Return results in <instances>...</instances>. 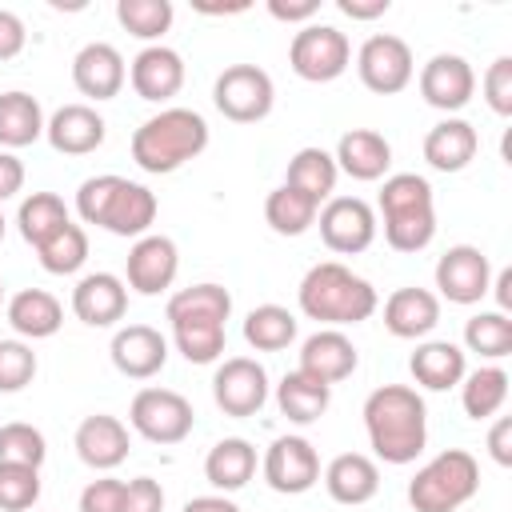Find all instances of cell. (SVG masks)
Returning a JSON list of instances; mask_svg holds the SVG:
<instances>
[{
  "instance_id": "27",
  "label": "cell",
  "mask_w": 512,
  "mask_h": 512,
  "mask_svg": "<svg viewBox=\"0 0 512 512\" xmlns=\"http://www.w3.org/2000/svg\"><path fill=\"white\" fill-rule=\"evenodd\" d=\"M332 160L352 180H380L388 172V164H392V144L372 128H352V132L340 136Z\"/></svg>"
},
{
  "instance_id": "45",
  "label": "cell",
  "mask_w": 512,
  "mask_h": 512,
  "mask_svg": "<svg viewBox=\"0 0 512 512\" xmlns=\"http://www.w3.org/2000/svg\"><path fill=\"white\" fill-rule=\"evenodd\" d=\"M36 376V352L24 340H0V392H20Z\"/></svg>"
},
{
  "instance_id": "37",
  "label": "cell",
  "mask_w": 512,
  "mask_h": 512,
  "mask_svg": "<svg viewBox=\"0 0 512 512\" xmlns=\"http://www.w3.org/2000/svg\"><path fill=\"white\" fill-rule=\"evenodd\" d=\"M16 224H20V236L40 248L48 236H56L64 224H68V208L56 192H32L20 200V212H16Z\"/></svg>"
},
{
  "instance_id": "26",
  "label": "cell",
  "mask_w": 512,
  "mask_h": 512,
  "mask_svg": "<svg viewBox=\"0 0 512 512\" xmlns=\"http://www.w3.org/2000/svg\"><path fill=\"white\" fill-rule=\"evenodd\" d=\"M476 148H480V136H476V128H472L468 120H460V116L440 120V124L428 128V136H424V160H428L436 172H460V168H468L472 156H476Z\"/></svg>"
},
{
  "instance_id": "5",
  "label": "cell",
  "mask_w": 512,
  "mask_h": 512,
  "mask_svg": "<svg viewBox=\"0 0 512 512\" xmlns=\"http://www.w3.org/2000/svg\"><path fill=\"white\" fill-rule=\"evenodd\" d=\"M380 216H384V240L396 252H420L436 236V204L432 184L416 172H396L380 188Z\"/></svg>"
},
{
  "instance_id": "12",
  "label": "cell",
  "mask_w": 512,
  "mask_h": 512,
  "mask_svg": "<svg viewBox=\"0 0 512 512\" xmlns=\"http://www.w3.org/2000/svg\"><path fill=\"white\" fill-rule=\"evenodd\" d=\"M212 396L224 416H256L268 400V372L252 356H232L212 376Z\"/></svg>"
},
{
  "instance_id": "56",
  "label": "cell",
  "mask_w": 512,
  "mask_h": 512,
  "mask_svg": "<svg viewBox=\"0 0 512 512\" xmlns=\"http://www.w3.org/2000/svg\"><path fill=\"white\" fill-rule=\"evenodd\" d=\"M0 240H4V212H0Z\"/></svg>"
},
{
  "instance_id": "28",
  "label": "cell",
  "mask_w": 512,
  "mask_h": 512,
  "mask_svg": "<svg viewBox=\"0 0 512 512\" xmlns=\"http://www.w3.org/2000/svg\"><path fill=\"white\" fill-rule=\"evenodd\" d=\"M408 368H412L416 384L428 388V392H448V388H456V384L464 380V372H468L464 352H460L452 340H424V344L412 352Z\"/></svg>"
},
{
  "instance_id": "39",
  "label": "cell",
  "mask_w": 512,
  "mask_h": 512,
  "mask_svg": "<svg viewBox=\"0 0 512 512\" xmlns=\"http://www.w3.org/2000/svg\"><path fill=\"white\" fill-rule=\"evenodd\" d=\"M36 256H40L44 272H52V276H72V272L88 260V232L68 220L56 236H48V240L36 248Z\"/></svg>"
},
{
  "instance_id": "14",
  "label": "cell",
  "mask_w": 512,
  "mask_h": 512,
  "mask_svg": "<svg viewBox=\"0 0 512 512\" xmlns=\"http://www.w3.org/2000/svg\"><path fill=\"white\" fill-rule=\"evenodd\" d=\"M264 480L272 492L300 496L320 480V456L304 436H280L264 452Z\"/></svg>"
},
{
  "instance_id": "9",
  "label": "cell",
  "mask_w": 512,
  "mask_h": 512,
  "mask_svg": "<svg viewBox=\"0 0 512 512\" xmlns=\"http://www.w3.org/2000/svg\"><path fill=\"white\" fill-rule=\"evenodd\" d=\"M128 424L152 440V444H180L192 424H196V412L192 404L172 392V388H140L132 396V408H128Z\"/></svg>"
},
{
  "instance_id": "7",
  "label": "cell",
  "mask_w": 512,
  "mask_h": 512,
  "mask_svg": "<svg viewBox=\"0 0 512 512\" xmlns=\"http://www.w3.org/2000/svg\"><path fill=\"white\" fill-rule=\"evenodd\" d=\"M348 60H352V44L332 24H304L292 36V48H288L292 72L300 80H312V84H328V80L344 76Z\"/></svg>"
},
{
  "instance_id": "41",
  "label": "cell",
  "mask_w": 512,
  "mask_h": 512,
  "mask_svg": "<svg viewBox=\"0 0 512 512\" xmlns=\"http://www.w3.org/2000/svg\"><path fill=\"white\" fill-rule=\"evenodd\" d=\"M164 312H168V320H176V316H216V320H228L232 316V296L220 284H192V288H180L168 300Z\"/></svg>"
},
{
  "instance_id": "4",
  "label": "cell",
  "mask_w": 512,
  "mask_h": 512,
  "mask_svg": "<svg viewBox=\"0 0 512 512\" xmlns=\"http://www.w3.org/2000/svg\"><path fill=\"white\" fill-rule=\"evenodd\" d=\"M204 148H208V124L192 108H164L132 132V160L152 176L176 172L180 164L196 160Z\"/></svg>"
},
{
  "instance_id": "20",
  "label": "cell",
  "mask_w": 512,
  "mask_h": 512,
  "mask_svg": "<svg viewBox=\"0 0 512 512\" xmlns=\"http://www.w3.org/2000/svg\"><path fill=\"white\" fill-rule=\"evenodd\" d=\"M128 308V288L112 272H88L72 288V312L88 328H112Z\"/></svg>"
},
{
  "instance_id": "49",
  "label": "cell",
  "mask_w": 512,
  "mask_h": 512,
  "mask_svg": "<svg viewBox=\"0 0 512 512\" xmlns=\"http://www.w3.org/2000/svg\"><path fill=\"white\" fill-rule=\"evenodd\" d=\"M24 40H28V32H24V20H20L16 12L0 8V60H12V56H20V52H24Z\"/></svg>"
},
{
  "instance_id": "48",
  "label": "cell",
  "mask_w": 512,
  "mask_h": 512,
  "mask_svg": "<svg viewBox=\"0 0 512 512\" xmlns=\"http://www.w3.org/2000/svg\"><path fill=\"white\" fill-rule=\"evenodd\" d=\"M124 512H164V488L152 476H136L124 484Z\"/></svg>"
},
{
  "instance_id": "10",
  "label": "cell",
  "mask_w": 512,
  "mask_h": 512,
  "mask_svg": "<svg viewBox=\"0 0 512 512\" xmlns=\"http://www.w3.org/2000/svg\"><path fill=\"white\" fill-rule=\"evenodd\" d=\"M356 72H360L364 88H372V92H380V96L404 92V88L412 84V72H416L412 48H408L400 36H392V32H376V36H368V40L360 44V52H356Z\"/></svg>"
},
{
  "instance_id": "44",
  "label": "cell",
  "mask_w": 512,
  "mask_h": 512,
  "mask_svg": "<svg viewBox=\"0 0 512 512\" xmlns=\"http://www.w3.org/2000/svg\"><path fill=\"white\" fill-rule=\"evenodd\" d=\"M40 500V468L0 464V512H28Z\"/></svg>"
},
{
  "instance_id": "57",
  "label": "cell",
  "mask_w": 512,
  "mask_h": 512,
  "mask_svg": "<svg viewBox=\"0 0 512 512\" xmlns=\"http://www.w3.org/2000/svg\"><path fill=\"white\" fill-rule=\"evenodd\" d=\"M0 300H4V284H0Z\"/></svg>"
},
{
  "instance_id": "55",
  "label": "cell",
  "mask_w": 512,
  "mask_h": 512,
  "mask_svg": "<svg viewBox=\"0 0 512 512\" xmlns=\"http://www.w3.org/2000/svg\"><path fill=\"white\" fill-rule=\"evenodd\" d=\"M496 300H500V308H496V312H504V316H508V308H512V268H504V272L496 276Z\"/></svg>"
},
{
  "instance_id": "13",
  "label": "cell",
  "mask_w": 512,
  "mask_h": 512,
  "mask_svg": "<svg viewBox=\"0 0 512 512\" xmlns=\"http://www.w3.org/2000/svg\"><path fill=\"white\" fill-rule=\"evenodd\" d=\"M436 288L452 304H476L492 288V264L480 248L456 244L436 260Z\"/></svg>"
},
{
  "instance_id": "22",
  "label": "cell",
  "mask_w": 512,
  "mask_h": 512,
  "mask_svg": "<svg viewBox=\"0 0 512 512\" xmlns=\"http://www.w3.org/2000/svg\"><path fill=\"white\" fill-rule=\"evenodd\" d=\"M44 136L64 156H88L104 144V116L92 104H64L44 124Z\"/></svg>"
},
{
  "instance_id": "3",
  "label": "cell",
  "mask_w": 512,
  "mask_h": 512,
  "mask_svg": "<svg viewBox=\"0 0 512 512\" xmlns=\"http://www.w3.org/2000/svg\"><path fill=\"white\" fill-rule=\"evenodd\" d=\"M156 196L136 184V180H124V176H88L76 192V212L84 224H96L112 236H148L152 220H156Z\"/></svg>"
},
{
  "instance_id": "19",
  "label": "cell",
  "mask_w": 512,
  "mask_h": 512,
  "mask_svg": "<svg viewBox=\"0 0 512 512\" xmlns=\"http://www.w3.org/2000/svg\"><path fill=\"white\" fill-rule=\"evenodd\" d=\"M356 344L340 328H320L300 344V372H308L320 384H340L356 372Z\"/></svg>"
},
{
  "instance_id": "16",
  "label": "cell",
  "mask_w": 512,
  "mask_h": 512,
  "mask_svg": "<svg viewBox=\"0 0 512 512\" xmlns=\"http://www.w3.org/2000/svg\"><path fill=\"white\" fill-rule=\"evenodd\" d=\"M180 272V252L168 236H140L128 252V288L140 296H160Z\"/></svg>"
},
{
  "instance_id": "18",
  "label": "cell",
  "mask_w": 512,
  "mask_h": 512,
  "mask_svg": "<svg viewBox=\"0 0 512 512\" xmlns=\"http://www.w3.org/2000/svg\"><path fill=\"white\" fill-rule=\"evenodd\" d=\"M128 80H132V88H136L140 100L164 104V100H172L184 88V60H180L176 48L148 44L144 52H136V60L128 68Z\"/></svg>"
},
{
  "instance_id": "36",
  "label": "cell",
  "mask_w": 512,
  "mask_h": 512,
  "mask_svg": "<svg viewBox=\"0 0 512 512\" xmlns=\"http://www.w3.org/2000/svg\"><path fill=\"white\" fill-rule=\"evenodd\" d=\"M316 212H320V204H316L312 196L288 188V184L272 188L268 200H264V220H268L272 232H280V236H300V232H308V228L316 224Z\"/></svg>"
},
{
  "instance_id": "40",
  "label": "cell",
  "mask_w": 512,
  "mask_h": 512,
  "mask_svg": "<svg viewBox=\"0 0 512 512\" xmlns=\"http://www.w3.org/2000/svg\"><path fill=\"white\" fill-rule=\"evenodd\" d=\"M464 344L476 352V356H488V360H500L512 352V320L504 312H476L468 324H464Z\"/></svg>"
},
{
  "instance_id": "29",
  "label": "cell",
  "mask_w": 512,
  "mask_h": 512,
  "mask_svg": "<svg viewBox=\"0 0 512 512\" xmlns=\"http://www.w3.org/2000/svg\"><path fill=\"white\" fill-rule=\"evenodd\" d=\"M8 324H12L20 336H28V340H48V336L60 332L64 308H60V300H56L52 292H44V288H24V292H16V296L8 300Z\"/></svg>"
},
{
  "instance_id": "17",
  "label": "cell",
  "mask_w": 512,
  "mask_h": 512,
  "mask_svg": "<svg viewBox=\"0 0 512 512\" xmlns=\"http://www.w3.org/2000/svg\"><path fill=\"white\" fill-rule=\"evenodd\" d=\"M124 80H128L124 56L112 44H104V40L84 44L76 52V60H72V84L88 100H112L124 88Z\"/></svg>"
},
{
  "instance_id": "47",
  "label": "cell",
  "mask_w": 512,
  "mask_h": 512,
  "mask_svg": "<svg viewBox=\"0 0 512 512\" xmlns=\"http://www.w3.org/2000/svg\"><path fill=\"white\" fill-rule=\"evenodd\" d=\"M80 512H124V480L100 476L80 492Z\"/></svg>"
},
{
  "instance_id": "54",
  "label": "cell",
  "mask_w": 512,
  "mask_h": 512,
  "mask_svg": "<svg viewBox=\"0 0 512 512\" xmlns=\"http://www.w3.org/2000/svg\"><path fill=\"white\" fill-rule=\"evenodd\" d=\"M184 512H240V508L228 496H192L184 504Z\"/></svg>"
},
{
  "instance_id": "24",
  "label": "cell",
  "mask_w": 512,
  "mask_h": 512,
  "mask_svg": "<svg viewBox=\"0 0 512 512\" xmlns=\"http://www.w3.org/2000/svg\"><path fill=\"white\" fill-rule=\"evenodd\" d=\"M440 324V300L428 288H396L384 300V328L400 340H420Z\"/></svg>"
},
{
  "instance_id": "52",
  "label": "cell",
  "mask_w": 512,
  "mask_h": 512,
  "mask_svg": "<svg viewBox=\"0 0 512 512\" xmlns=\"http://www.w3.org/2000/svg\"><path fill=\"white\" fill-rule=\"evenodd\" d=\"M316 8H320V0H268V12L276 16V20H312L316 16Z\"/></svg>"
},
{
  "instance_id": "43",
  "label": "cell",
  "mask_w": 512,
  "mask_h": 512,
  "mask_svg": "<svg viewBox=\"0 0 512 512\" xmlns=\"http://www.w3.org/2000/svg\"><path fill=\"white\" fill-rule=\"evenodd\" d=\"M48 456V444H44V432L32 428V424H4L0 428V464H28V468H40Z\"/></svg>"
},
{
  "instance_id": "30",
  "label": "cell",
  "mask_w": 512,
  "mask_h": 512,
  "mask_svg": "<svg viewBox=\"0 0 512 512\" xmlns=\"http://www.w3.org/2000/svg\"><path fill=\"white\" fill-rule=\"evenodd\" d=\"M204 476L212 488L220 492H236L244 488L252 476H256V448L240 436H228V440H216L212 452L204 456Z\"/></svg>"
},
{
  "instance_id": "46",
  "label": "cell",
  "mask_w": 512,
  "mask_h": 512,
  "mask_svg": "<svg viewBox=\"0 0 512 512\" xmlns=\"http://www.w3.org/2000/svg\"><path fill=\"white\" fill-rule=\"evenodd\" d=\"M484 100L496 116H512V56H496L484 72Z\"/></svg>"
},
{
  "instance_id": "1",
  "label": "cell",
  "mask_w": 512,
  "mask_h": 512,
  "mask_svg": "<svg viewBox=\"0 0 512 512\" xmlns=\"http://www.w3.org/2000/svg\"><path fill=\"white\" fill-rule=\"evenodd\" d=\"M368 444L384 464H412L428 444V412L416 388L384 384L364 400Z\"/></svg>"
},
{
  "instance_id": "2",
  "label": "cell",
  "mask_w": 512,
  "mask_h": 512,
  "mask_svg": "<svg viewBox=\"0 0 512 512\" xmlns=\"http://www.w3.org/2000/svg\"><path fill=\"white\" fill-rule=\"evenodd\" d=\"M296 300H300V312L308 320H320L328 328H340V324H360L376 312V288L356 276L352 268L336 264V260H324V264H312L296 288Z\"/></svg>"
},
{
  "instance_id": "11",
  "label": "cell",
  "mask_w": 512,
  "mask_h": 512,
  "mask_svg": "<svg viewBox=\"0 0 512 512\" xmlns=\"http://www.w3.org/2000/svg\"><path fill=\"white\" fill-rule=\"evenodd\" d=\"M316 220H320V240L340 256H356L376 240V212L360 196H332L316 212Z\"/></svg>"
},
{
  "instance_id": "25",
  "label": "cell",
  "mask_w": 512,
  "mask_h": 512,
  "mask_svg": "<svg viewBox=\"0 0 512 512\" xmlns=\"http://www.w3.org/2000/svg\"><path fill=\"white\" fill-rule=\"evenodd\" d=\"M324 488L336 504H368L380 492V468L364 452H340L324 468Z\"/></svg>"
},
{
  "instance_id": "23",
  "label": "cell",
  "mask_w": 512,
  "mask_h": 512,
  "mask_svg": "<svg viewBox=\"0 0 512 512\" xmlns=\"http://www.w3.org/2000/svg\"><path fill=\"white\" fill-rule=\"evenodd\" d=\"M76 456L88 468H100V472L124 464V456H128V428L116 416H108V412L84 416L80 428H76Z\"/></svg>"
},
{
  "instance_id": "21",
  "label": "cell",
  "mask_w": 512,
  "mask_h": 512,
  "mask_svg": "<svg viewBox=\"0 0 512 512\" xmlns=\"http://www.w3.org/2000/svg\"><path fill=\"white\" fill-rule=\"evenodd\" d=\"M112 364L128 380H152L168 360V340L148 324H128L112 336Z\"/></svg>"
},
{
  "instance_id": "31",
  "label": "cell",
  "mask_w": 512,
  "mask_h": 512,
  "mask_svg": "<svg viewBox=\"0 0 512 512\" xmlns=\"http://www.w3.org/2000/svg\"><path fill=\"white\" fill-rule=\"evenodd\" d=\"M276 404H280V412H284L292 424H312V420H320V416L328 412L332 388L296 368V372H288V376L276 384Z\"/></svg>"
},
{
  "instance_id": "32",
  "label": "cell",
  "mask_w": 512,
  "mask_h": 512,
  "mask_svg": "<svg viewBox=\"0 0 512 512\" xmlns=\"http://www.w3.org/2000/svg\"><path fill=\"white\" fill-rule=\"evenodd\" d=\"M44 136L40 100L28 92H0V148H28Z\"/></svg>"
},
{
  "instance_id": "8",
  "label": "cell",
  "mask_w": 512,
  "mask_h": 512,
  "mask_svg": "<svg viewBox=\"0 0 512 512\" xmlns=\"http://www.w3.org/2000/svg\"><path fill=\"white\" fill-rule=\"evenodd\" d=\"M212 100L220 108V116H228L232 124H256L272 112V100H276V88H272V76L256 64H232L216 76V88H212Z\"/></svg>"
},
{
  "instance_id": "51",
  "label": "cell",
  "mask_w": 512,
  "mask_h": 512,
  "mask_svg": "<svg viewBox=\"0 0 512 512\" xmlns=\"http://www.w3.org/2000/svg\"><path fill=\"white\" fill-rule=\"evenodd\" d=\"M20 188H24V164H20V156H12V152L0 148V204L8 196H16Z\"/></svg>"
},
{
  "instance_id": "34",
  "label": "cell",
  "mask_w": 512,
  "mask_h": 512,
  "mask_svg": "<svg viewBox=\"0 0 512 512\" xmlns=\"http://www.w3.org/2000/svg\"><path fill=\"white\" fill-rule=\"evenodd\" d=\"M172 324V340L184 352L188 364H212L224 352V324L216 316H176Z\"/></svg>"
},
{
  "instance_id": "38",
  "label": "cell",
  "mask_w": 512,
  "mask_h": 512,
  "mask_svg": "<svg viewBox=\"0 0 512 512\" xmlns=\"http://www.w3.org/2000/svg\"><path fill=\"white\" fill-rule=\"evenodd\" d=\"M244 340L256 348V352H280L296 340V316L280 304H260L248 312L244 320Z\"/></svg>"
},
{
  "instance_id": "33",
  "label": "cell",
  "mask_w": 512,
  "mask_h": 512,
  "mask_svg": "<svg viewBox=\"0 0 512 512\" xmlns=\"http://www.w3.org/2000/svg\"><path fill=\"white\" fill-rule=\"evenodd\" d=\"M336 176H340V168H336L332 152H324V148H300V152L288 160L284 184L296 188V192H304V196H312V200L320 204V200H332Z\"/></svg>"
},
{
  "instance_id": "6",
  "label": "cell",
  "mask_w": 512,
  "mask_h": 512,
  "mask_svg": "<svg viewBox=\"0 0 512 512\" xmlns=\"http://www.w3.org/2000/svg\"><path fill=\"white\" fill-rule=\"evenodd\" d=\"M476 488H480L476 456L464 448H448L408 480V504L416 512H456L476 496Z\"/></svg>"
},
{
  "instance_id": "53",
  "label": "cell",
  "mask_w": 512,
  "mask_h": 512,
  "mask_svg": "<svg viewBox=\"0 0 512 512\" xmlns=\"http://www.w3.org/2000/svg\"><path fill=\"white\" fill-rule=\"evenodd\" d=\"M336 8L352 20H376L388 12V0H336Z\"/></svg>"
},
{
  "instance_id": "15",
  "label": "cell",
  "mask_w": 512,
  "mask_h": 512,
  "mask_svg": "<svg viewBox=\"0 0 512 512\" xmlns=\"http://www.w3.org/2000/svg\"><path fill=\"white\" fill-rule=\"evenodd\" d=\"M476 92V72L464 56L440 52L420 68V96L440 112H460Z\"/></svg>"
},
{
  "instance_id": "35",
  "label": "cell",
  "mask_w": 512,
  "mask_h": 512,
  "mask_svg": "<svg viewBox=\"0 0 512 512\" xmlns=\"http://www.w3.org/2000/svg\"><path fill=\"white\" fill-rule=\"evenodd\" d=\"M508 400V372L496 368V364H484L476 372H464L460 380V404L472 420H488L504 408Z\"/></svg>"
},
{
  "instance_id": "50",
  "label": "cell",
  "mask_w": 512,
  "mask_h": 512,
  "mask_svg": "<svg viewBox=\"0 0 512 512\" xmlns=\"http://www.w3.org/2000/svg\"><path fill=\"white\" fill-rule=\"evenodd\" d=\"M488 452H492V460L496 464H512V416H500L496 424H492V432H488Z\"/></svg>"
},
{
  "instance_id": "42",
  "label": "cell",
  "mask_w": 512,
  "mask_h": 512,
  "mask_svg": "<svg viewBox=\"0 0 512 512\" xmlns=\"http://www.w3.org/2000/svg\"><path fill=\"white\" fill-rule=\"evenodd\" d=\"M116 20L124 24V32L140 40H156L172 28V4L168 0H120Z\"/></svg>"
}]
</instances>
